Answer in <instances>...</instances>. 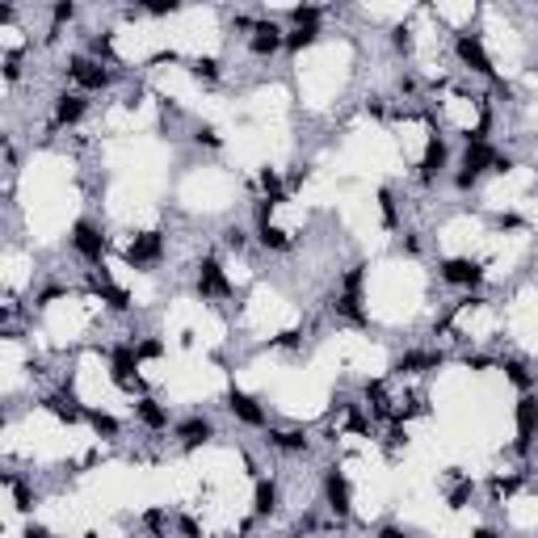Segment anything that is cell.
Listing matches in <instances>:
<instances>
[{"label": "cell", "instance_id": "cell-18", "mask_svg": "<svg viewBox=\"0 0 538 538\" xmlns=\"http://www.w3.org/2000/svg\"><path fill=\"white\" fill-rule=\"evenodd\" d=\"M93 286H97V295H101V299H105L114 312H127V307H131V295H127V290H118V286H110L105 278H97Z\"/></svg>", "mask_w": 538, "mask_h": 538}, {"label": "cell", "instance_id": "cell-8", "mask_svg": "<svg viewBox=\"0 0 538 538\" xmlns=\"http://www.w3.org/2000/svg\"><path fill=\"white\" fill-rule=\"evenodd\" d=\"M324 496H328V505H332V509H337L341 517L349 513V484H345V475H341L337 467H332V471L324 475Z\"/></svg>", "mask_w": 538, "mask_h": 538}, {"label": "cell", "instance_id": "cell-4", "mask_svg": "<svg viewBox=\"0 0 538 538\" xmlns=\"http://www.w3.org/2000/svg\"><path fill=\"white\" fill-rule=\"evenodd\" d=\"M454 51H458V59H463L471 72H480V76H492V59H488V51L480 46V38H471V34H458Z\"/></svg>", "mask_w": 538, "mask_h": 538}, {"label": "cell", "instance_id": "cell-38", "mask_svg": "<svg viewBox=\"0 0 538 538\" xmlns=\"http://www.w3.org/2000/svg\"><path fill=\"white\" fill-rule=\"evenodd\" d=\"M26 538H46V526H26Z\"/></svg>", "mask_w": 538, "mask_h": 538}, {"label": "cell", "instance_id": "cell-9", "mask_svg": "<svg viewBox=\"0 0 538 538\" xmlns=\"http://www.w3.org/2000/svg\"><path fill=\"white\" fill-rule=\"evenodd\" d=\"M134 366H139V354H134L131 345H118V349H114V358H110V374H114V383H118V387H131Z\"/></svg>", "mask_w": 538, "mask_h": 538}, {"label": "cell", "instance_id": "cell-5", "mask_svg": "<svg viewBox=\"0 0 538 538\" xmlns=\"http://www.w3.org/2000/svg\"><path fill=\"white\" fill-rule=\"evenodd\" d=\"M160 253H164V236H160V231H143V236H134L131 248H127V257H131L134 265L160 261Z\"/></svg>", "mask_w": 538, "mask_h": 538}, {"label": "cell", "instance_id": "cell-14", "mask_svg": "<svg viewBox=\"0 0 538 538\" xmlns=\"http://www.w3.org/2000/svg\"><path fill=\"white\" fill-rule=\"evenodd\" d=\"M177 438H181V446H185V450L202 446V442L211 438V421H202V416H194V421H181V425H177Z\"/></svg>", "mask_w": 538, "mask_h": 538}, {"label": "cell", "instance_id": "cell-26", "mask_svg": "<svg viewBox=\"0 0 538 538\" xmlns=\"http://www.w3.org/2000/svg\"><path fill=\"white\" fill-rule=\"evenodd\" d=\"M261 185H265L269 202H282V181H278V173H273V169H265V173H261Z\"/></svg>", "mask_w": 538, "mask_h": 538}, {"label": "cell", "instance_id": "cell-12", "mask_svg": "<svg viewBox=\"0 0 538 538\" xmlns=\"http://www.w3.org/2000/svg\"><path fill=\"white\" fill-rule=\"evenodd\" d=\"M80 118H85V97H76V93H63V97L55 101V127L80 122Z\"/></svg>", "mask_w": 538, "mask_h": 538}, {"label": "cell", "instance_id": "cell-28", "mask_svg": "<svg viewBox=\"0 0 538 538\" xmlns=\"http://www.w3.org/2000/svg\"><path fill=\"white\" fill-rule=\"evenodd\" d=\"M379 211H383V223L396 227V202H391V194H387V189L379 194Z\"/></svg>", "mask_w": 538, "mask_h": 538}, {"label": "cell", "instance_id": "cell-21", "mask_svg": "<svg viewBox=\"0 0 538 538\" xmlns=\"http://www.w3.org/2000/svg\"><path fill=\"white\" fill-rule=\"evenodd\" d=\"M253 509H257L261 517H265V513H273V509H278V488L261 480V484H257V505H253Z\"/></svg>", "mask_w": 538, "mask_h": 538}, {"label": "cell", "instance_id": "cell-17", "mask_svg": "<svg viewBox=\"0 0 538 538\" xmlns=\"http://www.w3.org/2000/svg\"><path fill=\"white\" fill-rule=\"evenodd\" d=\"M134 412H139V421L152 425V429H164V425H169V412H164L156 400H139L134 404Z\"/></svg>", "mask_w": 538, "mask_h": 538}, {"label": "cell", "instance_id": "cell-36", "mask_svg": "<svg viewBox=\"0 0 538 538\" xmlns=\"http://www.w3.org/2000/svg\"><path fill=\"white\" fill-rule=\"evenodd\" d=\"M227 244H231V248H244V236H240V231L231 227V231H227Z\"/></svg>", "mask_w": 538, "mask_h": 538}, {"label": "cell", "instance_id": "cell-24", "mask_svg": "<svg viewBox=\"0 0 538 538\" xmlns=\"http://www.w3.org/2000/svg\"><path fill=\"white\" fill-rule=\"evenodd\" d=\"M505 370H509V379H513V387H522V391H530V374H526V366H522V362H505Z\"/></svg>", "mask_w": 538, "mask_h": 538}, {"label": "cell", "instance_id": "cell-33", "mask_svg": "<svg viewBox=\"0 0 538 538\" xmlns=\"http://www.w3.org/2000/svg\"><path fill=\"white\" fill-rule=\"evenodd\" d=\"M467 496H471V484H458V488H454V492H450V505H454V509H458V505H463V500H467Z\"/></svg>", "mask_w": 538, "mask_h": 538}, {"label": "cell", "instance_id": "cell-6", "mask_svg": "<svg viewBox=\"0 0 538 538\" xmlns=\"http://www.w3.org/2000/svg\"><path fill=\"white\" fill-rule=\"evenodd\" d=\"M442 278H446L450 286H475L484 278V269L475 265V261H467V257H450V261H442Z\"/></svg>", "mask_w": 538, "mask_h": 538}, {"label": "cell", "instance_id": "cell-22", "mask_svg": "<svg viewBox=\"0 0 538 538\" xmlns=\"http://www.w3.org/2000/svg\"><path fill=\"white\" fill-rule=\"evenodd\" d=\"M257 240L265 244V248H278V253H286L290 248V240H286V231H278V227H257Z\"/></svg>", "mask_w": 538, "mask_h": 538}, {"label": "cell", "instance_id": "cell-37", "mask_svg": "<svg viewBox=\"0 0 538 538\" xmlns=\"http://www.w3.org/2000/svg\"><path fill=\"white\" fill-rule=\"evenodd\" d=\"M379 538H408V534H404V530H396V526H383V530H379Z\"/></svg>", "mask_w": 538, "mask_h": 538}, {"label": "cell", "instance_id": "cell-31", "mask_svg": "<svg viewBox=\"0 0 538 538\" xmlns=\"http://www.w3.org/2000/svg\"><path fill=\"white\" fill-rule=\"evenodd\" d=\"M143 522H147V530H164V522H169V517H164L160 509H152V513H143Z\"/></svg>", "mask_w": 538, "mask_h": 538}, {"label": "cell", "instance_id": "cell-39", "mask_svg": "<svg viewBox=\"0 0 538 538\" xmlns=\"http://www.w3.org/2000/svg\"><path fill=\"white\" fill-rule=\"evenodd\" d=\"M471 538H500V534H492V530H475Z\"/></svg>", "mask_w": 538, "mask_h": 538}, {"label": "cell", "instance_id": "cell-3", "mask_svg": "<svg viewBox=\"0 0 538 538\" xmlns=\"http://www.w3.org/2000/svg\"><path fill=\"white\" fill-rule=\"evenodd\" d=\"M68 72H72V80L85 85V89H105V85H110V72L101 68V59H85V55H76V59L68 63Z\"/></svg>", "mask_w": 538, "mask_h": 538}, {"label": "cell", "instance_id": "cell-27", "mask_svg": "<svg viewBox=\"0 0 538 538\" xmlns=\"http://www.w3.org/2000/svg\"><path fill=\"white\" fill-rule=\"evenodd\" d=\"M194 76L198 80H215L219 76V63L215 59H194Z\"/></svg>", "mask_w": 538, "mask_h": 538}, {"label": "cell", "instance_id": "cell-15", "mask_svg": "<svg viewBox=\"0 0 538 538\" xmlns=\"http://www.w3.org/2000/svg\"><path fill=\"white\" fill-rule=\"evenodd\" d=\"M446 169V139H433L429 147H425V160H421V177L433 181L438 173Z\"/></svg>", "mask_w": 538, "mask_h": 538}, {"label": "cell", "instance_id": "cell-35", "mask_svg": "<svg viewBox=\"0 0 538 538\" xmlns=\"http://www.w3.org/2000/svg\"><path fill=\"white\" fill-rule=\"evenodd\" d=\"M72 13H76V9H72V4H55V21H68V17H72Z\"/></svg>", "mask_w": 538, "mask_h": 538}, {"label": "cell", "instance_id": "cell-25", "mask_svg": "<svg viewBox=\"0 0 538 538\" xmlns=\"http://www.w3.org/2000/svg\"><path fill=\"white\" fill-rule=\"evenodd\" d=\"M312 43H315V30H303V26H299L295 34H286V46H290V51H303V46H312Z\"/></svg>", "mask_w": 538, "mask_h": 538}, {"label": "cell", "instance_id": "cell-30", "mask_svg": "<svg viewBox=\"0 0 538 538\" xmlns=\"http://www.w3.org/2000/svg\"><path fill=\"white\" fill-rule=\"evenodd\" d=\"M391 46H396V51H404V55H408V51H412V34H408V30H396V34H391Z\"/></svg>", "mask_w": 538, "mask_h": 538}, {"label": "cell", "instance_id": "cell-19", "mask_svg": "<svg viewBox=\"0 0 538 538\" xmlns=\"http://www.w3.org/2000/svg\"><path fill=\"white\" fill-rule=\"evenodd\" d=\"M269 442H273L278 450H307L303 429H269Z\"/></svg>", "mask_w": 538, "mask_h": 538}, {"label": "cell", "instance_id": "cell-10", "mask_svg": "<svg viewBox=\"0 0 538 538\" xmlns=\"http://www.w3.org/2000/svg\"><path fill=\"white\" fill-rule=\"evenodd\" d=\"M534 429H538V396H522L517 400V438H522V446L534 438Z\"/></svg>", "mask_w": 538, "mask_h": 538}, {"label": "cell", "instance_id": "cell-11", "mask_svg": "<svg viewBox=\"0 0 538 538\" xmlns=\"http://www.w3.org/2000/svg\"><path fill=\"white\" fill-rule=\"evenodd\" d=\"M227 408H231L244 425H265V412L257 408V400H248L244 391H227Z\"/></svg>", "mask_w": 538, "mask_h": 538}, {"label": "cell", "instance_id": "cell-20", "mask_svg": "<svg viewBox=\"0 0 538 538\" xmlns=\"http://www.w3.org/2000/svg\"><path fill=\"white\" fill-rule=\"evenodd\" d=\"M43 404L55 412V416H59V421H68V425H76V421H80V408H72V400H63V396H46Z\"/></svg>", "mask_w": 538, "mask_h": 538}, {"label": "cell", "instance_id": "cell-34", "mask_svg": "<svg viewBox=\"0 0 538 538\" xmlns=\"http://www.w3.org/2000/svg\"><path fill=\"white\" fill-rule=\"evenodd\" d=\"M177 530H181L185 538H198V522H194V517H181V522H177Z\"/></svg>", "mask_w": 538, "mask_h": 538}, {"label": "cell", "instance_id": "cell-23", "mask_svg": "<svg viewBox=\"0 0 538 538\" xmlns=\"http://www.w3.org/2000/svg\"><path fill=\"white\" fill-rule=\"evenodd\" d=\"M89 425L97 429V433H105V438H114V433H118V421H114V416H105V412H89Z\"/></svg>", "mask_w": 538, "mask_h": 538}, {"label": "cell", "instance_id": "cell-29", "mask_svg": "<svg viewBox=\"0 0 538 538\" xmlns=\"http://www.w3.org/2000/svg\"><path fill=\"white\" fill-rule=\"evenodd\" d=\"M134 354H139V362L160 358V354H164V345H160V341H143V345H134Z\"/></svg>", "mask_w": 538, "mask_h": 538}, {"label": "cell", "instance_id": "cell-32", "mask_svg": "<svg viewBox=\"0 0 538 538\" xmlns=\"http://www.w3.org/2000/svg\"><path fill=\"white\" fill-rule=\"evenodd\" d=\"M198 143H211V147H219L223 139L215 134V127H198Z\"/></svg>", "mask_w": 538, "mask_h": 538}, {"label": "cell", "instance_id": "cell-2", "mask_svg": "<svg viewBox=\"0 0 538 538\" xmlns=\"http://www.w3.org/2000/svg\"><path fill=\"white\" fill-rule=\"evenodd\" d=\"M72 244H76V253H80L85 261H93V265L105 257V236H101L89 219H80V223L72 227Z\"/></svg>", "mask_w": 538, "mask_h": 538}, {"label": "cell", "instance_id": "cell-1", "mask_svg": "<svg viewBox=\"0 0 538 538\" xmlns=\"http://www.w3.org/2000/svg\"><path fill=\"white\" fill-rule=\"evenodd\" d=\"M496 160V152L488 147V143H467V156H463V173L454 177V185L458 189H471L475 181H480V173H488Z\"/></svg>", "mask_w": 538, "mask_h": 538}, {"label": "cell", "instance_id": "cell-7", "mask_svg": "<svg viewBox=\"0 0 538 538\" xmlns=\"http://www.w3.org/2000/svg\"><path fill=\"white\" fill-rule=\"evenodd\" d=\"M198 290H202V295H215V299H227V295H231V282L223 278V265H219V261H202Z\"/></svg>", "mask_w": 538, "mask_h": 538}, {"label": "cell", "instance_id": "cell-13", "mask_svg": "<svg viewBox=\"0 0 538 538\" xmlns=\"http://www.w3.org/2000/svg\"><path fill=\"white\" fill-rule=\"evenodd\" d=\"M282 43H286V38H282V30H278L273 21H261L248 46H253V55H273V51H278Z\"/></svg>", "mask_w": 538, "mask_h": 538}, {"label": "cell", "instance_id": "cell-16", "mask_svg": "<svg viewBox=\"0 0 538 538\" xmlns=\"http://www.w3.org/2000/svg\"><path fill=\"white\" fill-rule=\"evenodd\" d=\"M433 366H442V354H404L396 362V370L400 374H412V370H433Z\"/></svg>", "mask_w": 538, "mask_h": 538}]
</instances>
